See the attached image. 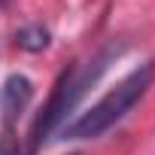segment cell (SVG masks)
I'll return each instance as SVG.
<instances>
[{"instance_id":"obj_1","label":"cell","mask_w":155,"mask_h":155,"mask_svg":"<svg viewBox=\"0 0 155 155\" xmlns=\"http://www.w3.org/2000/svg\"><path fill=\"white\" fill-rule=\"evenodd\" d=\"M155 79V61H146L140 64L137 70H131L122 82H116L91 110H85L76 122H70L64 128V137L67 140H91V137H101L104 131H110L119 119H125L131 113V107L149 91Z\"/></svg>"},{"instance_id":"obj_2","label":"cell","mask_w":155,"mask_h":155,"mask_svg":"<svg viewBox=\"0 0 155 155\" xmlns=\"http://www.w3.org/2000/svg\"><path fill=\"white\" fill-rule=\"evenodd\" d=\"M110 58H113V52H104L101 58H94V61H88V64H82V67H70V70L61 73V79H58V85H55V91H52L49 107H46L43 116L34 122V131H31V152H34V149L40 146V140L64 119V113L73 110V104L91 88V82L104 73V67H107Z\"/></svg>"},{"instance_id":"obj_3","label":"cell","mask_w":155,"mask_h":155,"mask_svg":"<svg viewBox=\"0 0 155 155\" xmlns=\"http://www.w3.org/2000/svg\"><path fill=\"white\" fill-rule=\"evenodd\" d=\"M34 97V85L28 76L21 73H12L9 79L3 82V88H0V113H3V128L9 131L15 125V119L25 113V107L31 104Z\"/></svg>"},{"instance_id":"obj_4","label":"cell","mask_w":155,"mask_h":155,"mask_svg":"<svg viewBox=\"0 0 155 155\" xmlns=\"http://www.w3.org/2000/svg\"><path fill=\"white\" fill-rule=\"evenodd\" d=\"M15 43L21 49H28V52H43L49 46V31L43 25H28V28H21L15 34Z\"/></svg>"},{"instance_id":"obj_5","label":"cell","mask_w":155,"mask_h":155,"mask_svg":"<svg viewBox=\"0 0 155 155\" xmlns=\"http://www.w3.org/2000/svg\"><path fill=\"white\" fill-rule=\"evenodd\" d=\"M0 155H15V149H12V140H9V137H3V143H0Z\"/></svg>"},{"instance_id":"obj_6","label":"cell","mask_w":155,"mask_h":155,"mask_svg":"<svg viewBox=\"0 0 155 155\" xmlns=\"http://www.w3.org/2000/svg\"><path fill=\"white\" fill-rule=\"evenodd\" d=\"M3 3H6V0H0V6H3Z\"/></svg>"}]
</instances>
